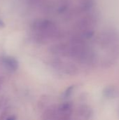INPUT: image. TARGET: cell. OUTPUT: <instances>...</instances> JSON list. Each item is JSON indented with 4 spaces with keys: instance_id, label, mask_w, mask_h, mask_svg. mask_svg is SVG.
Masks as SVG:
<instances>
[{
    "instance_id": "obj_1",
    "label": "cell",
    "mask_w": 119,
    "mask_h": 120,
    "mask_svg": "<svg viewBox=\"0 0 119 120\" xmlns=\"http://www.w3.org/2000/svg\"><path fill=\"white\" fill-rule=\"evenodd\" d=\"M1 63L4 68L9 72H13L18 68V62L15 58L11 56L2 58L1 59Z\"/></svg>"
},
{
    "instance_id": "obj_2",
    "label": "cell",
    "mask_w": 119,
    "mask_h": 120,
    "mask_svg": "<svg viewBox=\"0 0 119 120\" xmlns=\"http://www.w3.org/2000/svg\"><path fill=\"white\" fill-rule=\"evenodd\" d=\"M58 115H68L72 116L73 112V104L72 102L67 101L60 104L58 107Z\"/></svg>"
},
{
    "instance_id": "obj_3",
    "label": "cell",
    "mask_w": 119,
    "mask_h": 120,
    "mask_svg": "<svg viewBox=\"0 0 119 120\" xmlns=\"http://www.w3.org/2000/svg\"><path fill=\"white\" fill-rule=\"evenodd\" d=\"M58 107L55 105L46 108L43 112L42 119L43 120H53L58 115Z\"/></svg>"
},
{
    "instance_id": "obj_4",
    "label": "cell",
    "mask_w": 119,
    "mask_h": 120,
    "mask_svg": "<svg viewBox=\"0 0 119 120\" xmlns=\"http://www.w3.org/2000/svg\"><path fill=\"white\" fill-rule=\"evenodd\" d=\"M79 116H80L84 120H88L93 115L92 109L86 105H82L79 108L78 110Z\"/></svg>"
},
{
    "instance_id": "obj_5",
    "label": "cell",
    "mask_w": 119,
    "mask_h": 120,
    "mask_svg": "<svg viewBox=\"0 0 119 120\" xmlns=\"http://www.w3.org/2000/svg\"><path fill=\"white\" fill-rule=\"evenodd\" d=\"M116 94H117L116 89V88H114L113 86H108L103 91L104 96L108 98H112L115 97L116 96Z\"/></svg>"
},
{
    "instance_id": "obj_6",
    "label": "cell",
    "mask_w": 119,
    "mask_h": 120,
    "mask_svg": "<svg viewBox=\"0 0 119 120\" xmlns=\"http://www.w3.org/2000/svg\"><path fill=\"white\" fill-rule=\"evenodd\" d=\"M74 89H75V86L74 85H71V86H68L66 89V90L64 91V93H63V95H62L63 98H67L70 97L71 95L72 94Z\"/></svg>"
},
{
    "instance_id": "obj_7",
    "label": "cell",
    "mask_w": 119,
    "mask_h": 120,
    "mask_svg": "<svg viewBox=\"0 0 119 120\" xmlns=\"http://www.w3.org/2000/svg\"><path fill=\"white\" fill-rule=\"evenodd\" d=\"M8 103V98L6 96H1L0 97V110H3L6 107Z\"/></svg>"
},
{
    "instance_id": "obj_8",
    "label": "cell",
    "mask_w": 119,
    "mask_h": 120,
    "mask_svg": "<svg viewBox=\"0 0 119 120\" xmlns=\"http://www.w3.org/2000/svg\"><path fill=\"white\" fill-rule=\"evenodd\" d=\"M9 112V109L8 108H5L3 109L1 113L0 114V120H5L7 117H8V114Z\"/></svg>"
},
{
    "instance_id": "obj_9",
    "label": "cell",
    "mask_w": 119,
    "mask_h": 120,
    "mask_svg": "<svg viewBox=\"0 0 119 120\" xmlns=\"http://www.w3.org/2000/svg\"><path fill=\"white\" fill-rule=\"evenodd\" d=\"M48 102V98L45 97L43 98V100L40 101L39 103V108H45V104H46Z\"/></svg>"
},
{
    "instance_id": "obj_10",
    "label": "cell",
    "mask_w": 119,
    "mask_h": 120,
    "mask_svg": "<svg viewBox=\"0 0 119 120\" xmlns=\"http://www.w3.org/2000/svg\"><path fill=\"white\" fill-rule=\"evenodd\" d=\"M5 120H17V116L15 115H11L8 116Z\"/></svg>"
},
{
    "instance_id": "obj_11",
    "label": "cell",
    "mask_w": 119,
    "mask_h": 120,
    "mask_svg": "<svg viewBox=\"0 0 119 120\" xmlns=\"http://www.w3.org/2000/svg\"><path fill=\"white\" fill-rule=\"evenodd\" d=\"M4 77L0 76V89H1V86H2L3 84H4Z\"/></svg>"
},
{
    "instance_id": "obj_12",
    "label": "cell",
    "mask_w": 119,
    "mask_h": 120,
    "mask_svg": "<svg viewBox=\"0 0 119 120\" xmlns=\"http://www.w3.org/2000/svg\"><path fill=\"white\" fill-rule=\"evenodd\" d=\"M53 120H60V117L57 115V116H56V117H55V118H54Z\"/></svg>"
}]
</instances>
